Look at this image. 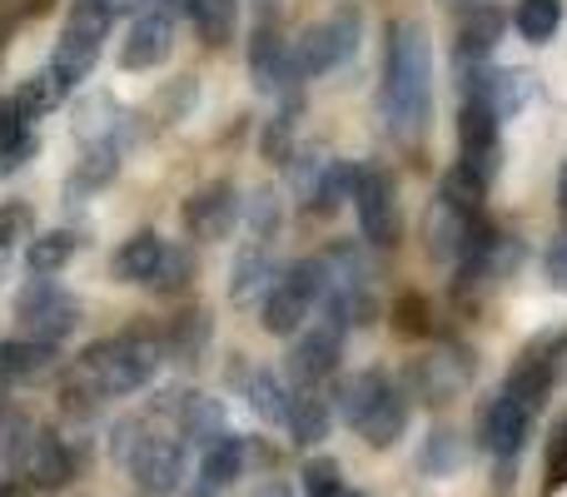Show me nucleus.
Returning <instances> with one entry per match:
<instances>
[{
	"label": "nucleus",
	"mask_w": 567,
	"mask_h": 497,
	"mask_svg": "<svg viewBox=\"0 0 567 497\" xmlns=\"http://www.w3.org/2000/svg\"><path fill=\"white\" fill-rule=\"evenodd\" d=\"M429 35L419 20H393L389 25V55H383V115L399 135H413L429 120Z\"/></svg>",
	"instance_id": "obj_1"
},
{
	"label": "nucleus",
	"mask_w": 567,
	"mask_h": 497,
	"mask_svg": "<svg viewBox=\"0 0 567 497\" xmlns=\"http://www.w3.org/2000/svg\"><path fill=\"white\" fill-rule=\"evenodd\" d=\"M159 359H165V343L155 333H120V339L90 343L80 359V379L95 393H135L140 383L155 379Z\"/></svg>",
	"instance_id": "obj_2"
},
{
	"label": "nucleus",
	"mask_w": 567,
	"mask_h": 497,
	"mask_svg": "<svg viewBox=\"0 0 567 497\" xmlns=\"http://www.w3.org/2000/svg\"><path fill=\"white\" fill-rule=\"evenodd\" d=\"M110 30V15L95 6V0H75L70 6V20L60 30V45H55V60H50V75H55L60 95L75 90L80 80L90 75V65L100 60V40Z\"/></svg>",
	"instance_id": "obj_3"
},
{
	"label": "nucleus",
	"mask_w": 567,
	"mask_h": 497,
	"mask_svg": "<svg viewBox=\"0 0 567 497\" xmlns=\"http://www.w3.org/2000/svg\"><path fill=\"white\" fill-rule=\"evenodd\" d=\"M16 313H20V329H25L30 343H50L55 349L60 339H70L80 323V309L70 293H60L50 279H30L16 299Z\"/></svg>",
	"instance_id": "obj_4"
},
{
	"label": "nucleus",
	"mask_w": 567,
	"mask_h": 497,
	"mask_svg": "<svg viewBox=\"0 0 567 497\" xmlns=\"http://www.w3.org/2000/svg\"><path fill=\"white\" fill-rule=\"evenodd\" d=\"M353 45H359V10H339L333 20L303 30L299 45H289L293 75H323V70L343 65L353 55Z\"/></svg>",
	"instance_id": "obj_5"
},
{
	"label": "nucleus",
	"mask_w": 567,
	"mask_h": 497,
	"mask_svg": "<svg viewBox=\"0 0 567 497\" xmlns=\"http://www.w3.org/2000/svg\"><path fill=\"white\" fill-rule=\"evenodd\" d=\"M353 205H359V225H363L369 245L393 249L403 239V209H399V195H393L389 169H359V179H353Z\"/></svg>",
	"instance_id": "obj_6"
},
{
	"label": "nucleus",
	"mask_w": 567,
	"mask_h": 497,
	"mask_svg": "<svg viewBox=\"0 0 567 497\" xmlns=\"http://www.w3.org/2000/svg\"><path fill=\"white\" fill-rule=\"evenodd\" d=\"M473 379V353L468 349H443L429 359L409 363V389L419 403H449L458 398V389Z\"/></svg>",
	"instance_id": "obj_7"
},
{
	"label": "nucleus",
	"mask_w": 567,
	"mask_h": 497,
	"mask_svg": "<svg viewBox=\"0 0 567 497\" xmlns=\"http://www.w3.org/2000/svg\"><path fill=\"white\" fill-rule=\"evenodd\" d=\"M125 468L135 473V483L145 493H175L179 478H185V448L169 438H150V433H140L135 448L125 453Z\"/></svg>",
	"instance_id": "obj_8"
},
{
	"label": "nucleus",
	"mask_w": 567,
	"mask_h": 497,
	"mask_svg": "<svg viewBox=\"0 0 567 497\" xmlns=\"http://www.w3.org/2000/svg\"><path fill=\"white\" fill-rule=\"evenodd\" d=\"M339 373V329L323 323V329H309L289 353V379L293 389H313V383L333 379Z\"/></svg>",
	"instance_id": "obj_9"
},
{
	"label": "nucleus",
	"mask_w": 567,
	"mask_h": 497,
	"mask_svg": "<svg viewBox=\"0 0 567 497\" xmlns=\"http://www.w3.org/2000/svg\"><path fill=\"white\" fill-rule=\"evenodd\" d=\"M528 423H533V413L523 408L518 398H508V393H498V398L483 408V423H478V433H483V448L488 453H498V458H518V448H523V438H528Z\"/></svg>",
	"instance_id": "obj_10"
},
{
	"label": "nucleus",
	"mask_w": 567,
	"mask_h": 497,
	"mask_svg": "<svg viewBox=\"0 0 567 497\" xmlns=\"http://www.w3.org/2000/svg\"><path fill=\"white\" fill-rule=\"evenodd\" d=\"M239 219V199L235 185H205L195 199L185 205V225L195 239H225Z\"/></svg>",
	"instance_id": "obj_11"
},
{
	"label": "nucleus",
	"mask_w": 567,
	"mask_h": 497,
	"mask_svg": "<svg viewBox=\"0 0 567 497\" xmlns=\"http://www.w3.org/2000/svg\"><path fill=\"white\" fill-rule=\"evenodd\" d=\"M169 50H175V25H169V15H140L135 30H130V40H125V50H120V65L150 70V65H159Z\"/></svg>",
	"instance_id": "obj_12"
},
{
	"label": "nucleus",
	"mask_w": 567,
	"mask_h": 497,
	"mask_svg": "<svg viewBox=\"0 0 567 497\" xmlns=\"http://www.w3.org/2000/svg\"><path fill=\"white\" fill-rule=\"evenodd\" d=\"M249 75H255V85L265 90V95H279V90H289V80H293L289 45H284L269 25L255 30V45H249Z\"/></svg>",
	"instance_id": "obj_13"
},
{
	"label": "nucleus",
	"mask_w": 567,
	"mask_h": 497,
	"mask_svg": "<svg viewBox=\"0 0 567 497\" xmlns=\"http://www.w3.org/2000/svg\"><path fill=\"white\" fill-rule=\"evenodd\" d=\"M538 95V80L528 70H483V85H478V100L493 110L498 120L518 115L528 100Z\"/></svg>",
	"instance_id": "obj_14"
},
{
	"label": "nucleus",
	"mask_w": 567,
	"mask_h": 497,
	"mask_svg": "<svg viewBox=\"0 0 567 497\" xmlns=\"http://www.w3.org/2000/svg\"><path fill=\"white\" fill-rule=\"evenodd\" d=\"M25 473L40 483V488H65V483L75 478V458H70V448L55 438V433H35L25 448Z\"/></svg>",
	"instance_id": "obj_15"
},
{
	"label": "nucleus",
	"mask_w": 567,
	"mask_h": 497,
	"mask_svg": "<svg viewBox=\"0 0 567 497\" xmlns=\"http://www.w3.org/2000/svg\"><path fill=\"white\" fill-rule=\"evenodd\" d=\"M403 428H409V403H403V393H393V389H383L379 403L359 418V433L369 448H393V443L403 438Z\"/></svg>",
	"instance_id": "obj_16"
},
{
	"label": "nucleus",
	"mask_w": 567,
	"mask_h": 497,
	"mask_svg": "<svg viewBox=\"0 0 567 497\" xmlns=\"http://www.w3.org/2000/svg\"><path fill=\"white\" fill-rule=\"evenodd\" d=\"M50 369H55V349H50V343H30V339L0 343V389H10V383H30Z\"/></svg>",
	"instance_id": "obj_17"
},
{
	"label": "nucleus",
	"mask_w": 567,
	"mask_h": 497,
	"mask_svg": "<svg viewBox=\"0 0 567 497\" xmlns=\"http://www.w3.org/2000/svg\"><path fill=\"white\" fill-rule=\"evenodd\" d=\"M503 25H508V20H503L498 6L463 10V20H458V50H453V55H458V60H483L503 40Z\"/></svg>",
	"instance_id": "obj_18"
},
{
	"label": "nucleus",
	"mask_w": 567,
	"mask_h": 497,
	"mask_svg": "<svg viewBox=\"0 0 567 497\" xmlns=\"http://www.w3.org/2000/svg\"><path fill=\"white\" fill-rule=\"evenodd\" d=\"M159 259H165V245H159L155 229H140L135 239H125L115 253V279L120 283H150L159 269Z\"/></svg>",
	"instance_id": "obj_19"
},
{
	"label": "nucleus",
	"mask_w": 567,
	"mask_h": 497,
	"mask_svg": "<svg viewBox=\"0 0 567 497\" xmlns=\"http://www.w3.org/2000/svg\"><path fill=\"white\" fill-rule=\"evenodd\" d=\"M125 120L130 115L110 95H90V100H80L75 105V135H80V145H110Z\"/></svg>",
	"instance_id": "obj_20"
},
{
	"label": "nucleus",
	"mask_w": 567,
	"mask_h": 497,
	"mask_svg": "<svg viewBox=\"0 0 567 497\" xmlns=\"http://www.w3.org/2000/svg\"><path fill=\"white\" fill-rule=\"evenodd\" d=\"M239 468H245V443L239 438H219L205 448V463H199V493H219L229 488V483L239 478Z\"/></svg>",
	"instance_id": "obj_21"
},
{
	"label": "nucleus",
	"mask_w": 567,
	"mask_h": 497,
	"mask_svg": "<svg viewBox=\"0 0 567 497\" xmlns=\"http://www.w3.org/2000/svg\"><path fill=\"white\" fill-rule=\"evenodd\" d=\"M265 329L269 333H279V339H289V333H299L303 329V319H309V299L303 293H293L289 283H275V289L265 293Z\"/></svg>",
	"instance_id": "obj_22"
},
{
	"label": "nucleus",
	"mask_w": 567,
	"mask_h": 497,
	"mask_svg": "<svg viewBox=\"0 0 567 497\" xmlns=\"http://www.w3.org/2000/svg\"><path fill=\"white\" fill-rule=\"evenodd\" d=\"M269 289H275V259H269L259 245H249L235 263V283H229V293H235V303H255V293H269Z\"/></svg>",
	"instance_id": "obj_23"
},
{
	"label": "nucleus",
	"mask_w": 567,
	"mask_h": 497,
	"mask_svg": "<svg viewBox=\"0 0 567 497\" xmlns=\"http://www.w3.org/2000/svg\"><path fill=\"white\" fill-rule=\"evenodd\" d=\"M284 423H289L293 443L313 448V443L329 438L333 413H329V403H323V398H313V393H299V398H289V418H284Z\"/></svg>",
	"instance_id": "obj_24"
},
{
	"label": "nucleus",
	"mask_w": 567,
	"mask_h": 497,
	"mask_svg": "<svg viewBox=\"0 0 567 497\" xmlns=\"http://www.w3.org/2000/svg\"><path fill=\"white\" fill-rule=\"evenodd\" d=\"M353 179H359V165H349V159H329L323 175H319V185H313V195H309V209L313 215H333L343 199H353Z\"/></svg>",
	"instance_id": "obj_25"
},
{
	"label": "nucleus",
	"mask_w": 567,
	"mask_h": 497,
	"mask_svg": "<svg viewBox=\"0 0 567 497\" xmlns=\"http://www.w3.org/2000/svg\"><path fill=\"white\" fill-rule=\"evenodd\" d=\"M383 389H389V379H383V373H373V369L369 373H349V379L339 383V418L359 428V418L373 408V403H379Z\"/></svg>",
	"instance_id": "obj_26"
},
{
	"label": "nucleus",
	"mask_w": 567,
	"mask_h": 497,
	"mask_svg": "<svg viewBox=\"0 0 567 497\" xmlns=\"http://www.w3.org/2000/svg\"><path fill=\"white\" fill-rule=\"evenodd\" d=\"M463 458H468V448H463V438L453 428H433L429 443H423L419 453V468L429 473V478H449V473L463 468Z\"/></svg>",
	"instance_id": "obj_27"
},
{
	"label": "nucleus",
	"mask_w": 567,
	"mask_h": 497,
	"mask_svg": "<svg viewBox=\"0 0 567 497\" xmlns=\"http://www.w3.org/2000/svg\"><path fill=\"white\" fill-rule=\"evenodd\" d=\"M463 235H468V215H458L453 205L439 199V209L429 219V249L439 259H463Z\"/></svg>",
	"instance_id": "obj_28"
},
{
	"label": "nucleus",
	"mask_w": 567,
	"mask_h": 497,
	"mask_svg": "<svg viewBox=\"0 0 567 497\" xmlns=\"http://www.w3.org/2000/svg\"><path fill=\"white\" fill-rule=\"evenodd\" d=\"M458 145H463V155H468V149L498 145V115H493L483 100H463V110H458Z\"/></svg>",
	"instance_id": "obj_29"
},
{
	"label": "nucleus",
	"mask_w": 567,
	"mask_h": 497,
	"mask_svg": "<svg viewBox=\"0 0 567 497\" xmlns=\"http://www.w3.org/2000/svg\"><path fill=\"white\" fill-rule=\"evenodd\" d=\"M189 15H195L199 35L205 45H225L235 35V15H239V0H189Z\"/></svg>",
	"instance_id": "obj_30"
},
{
	"label": "nucleus",
	"mask_w": 567,
	"mask_h": 497,
	"mask_svg": "<svg viewBox=\"0 0 567 497\" xmlns=\"http://www.w3.org/2000/svg\"><path fill=\"white\" fill-rule=\"evenodd\" d=\"M483 195H488V179H478L468 165H463V159L449 169V175H443V195L439 199H443V205H453L458 215H478Z\"/></svg>",
	"instance_id": "obj_31"
},
{
	"label": "nucleus",
	"mask_w": 567,
	"mask_h": 497,
	"mask_svg": "<svg viewBox=\"0 0 567 497\" xmlns=\"http://www.w3.org/2000/svg\"><path fill=\"white\" fill-rule=\"evenodd\" d=\"M558 25H563V0H523L518 6V35L533 40V45L553 40Z\"/></svg>",
	"instance_id": "obj_32"
},
{
	"label": "nucleus",
	"mask_w": 567,
	"mask_h": 497,
	"mask_svg": "<svg viewBox=\"0 0 567 497\" xmlns=\"http://www.w3.org/2000/svg\"><path fill=\"white\" fill-rule=\"evenodd\" d=\"M70 253H75V239L65 235V229H55V235H35L25 249V263L30 273H60L70 263Z\"/></svg>",
	"instance_id": "obj_33"
},
{
	"label": "nucleus",
	"mask_w": 567,
	"mask_h": 497,
	"mask_svg": "<svg viewBox=\"0 0 567 497\" xmlns=\"http://www.w3.org/2000/svg\"><path fill=\"white\" fill-rule=\"evenodd\" d=\"M10 105L20 110L25 120H35V115H50V110L60 105V85H55V75H30V80H20V90L10 95Z\"/></svg>",
	"instance_id": "obj_34"
},
{
	"label": "nucleus",
	"mask_w": 567,
	"mask_h": 497,
	"mask_svg": "<svg viewBox=\"0 0 567 497\" xmlns=\"http://www.w3.org/2000/svg\"><path fill=\"white\" fill-rule=\"evenodd\" d=\"M249 408H255L265 423H284V418H289V393H284V383L275 379V373L259 369L255 379H249Z\"/></svg>",
	"instance_id": "obj_35"
},
{
	"label": "nucleus",
	"mask_w": 567,
	"mask_h": 497,
	"mask_svg": "<svg viewBox=\"0 0 567 497\" xmlns=\"http://www.w3.org/2000/svg\"><path fill=\"white\" fill-rule=\"evenodd\" d=\"M205 339H209V319L205 313H185V319H175V329H169V353H175L179 363H195Z\"/></svg>",
	"instance_id": "obj_36"
},
{
	"label": "nucleus",
	"mask_w": 567,
	"mask_h": 497,
	"mask_svg": "<svg viewBox=\"0 0 567 497\" xmlns=\"http://www.w3.org/2000/svg\"><path fill=\"white\" fill-rule=\"evenodd\" d=\"M393 329L403 333V339H423V333H433V309L423 293H399V303H393Z\"/></svg>",
	"instance_id": "obj_37"
},
{
	"label": "nucleus",
	"mask_w": 567,
	"mask_h": 497,
	"mask_svg": "<svg viewBox=\"0 0 567 497\" xmlns=\"http://www.w3.org/2000/svg\"><path fill=\"white\" fill-rule=\"evenodd\" d=\"M195 95H199V85L189 75L169 80V85L155 95V120H185L189 110H195Z\"/></svg>",
	"instance_id": "obj_38"
},
{
	"label": "nucleus",
	"mask_w": 567,
	"mask_h": 497,
	"mask_svg": "<svg viewBox=\"0 0 567 497\" xmlns=\"http://www.w3.org/2000/svg\"><path fill=\"white\" fill-rule=\"evenodd\" d=\"M30 155H35V135L25 130V120L0 130V175H16V169L25 165Z\"/></svg>",
	"instance_id": "obj_39"
},
{
	"label": "nucleus",
	"mask_w": 567,
	"mask_h": 497,
	"mask_svg": "<svg viewBox=\"0 0 567 497\" xmlns=\"http://www.w3.org/2000/svg\"><path fill=\"white\" fill-rule=\"evenodd\" d=\"M299 483H303V493L309 497H333L343 488V473H339V463L333 458H309L299 468Z\"/></svg>",
	"instance_id": "obj_40"
},
{
	"label": "nucleus",
	"mask_w": 567,
	"mask_h": 497,
	"mask_svg": "<svg viewBox=\"0 0 567 497\" xmlns=\"http://www.w3.org/2000/svg\"><path fill=\"white\" fill-rule=\"evenodd\" d=\"M120 169L115 145H85V165H80V185H110Z\"/></svg>",
	"instance_id": "obj_41"
},
{
	"label": "nucleus",
	"mask_w": 567,
	"mask_h": 497,
	"mask_svg": "<svg viewBox=\"0 0 567 497\" xmlns=\"http://www.w3.org/2000/svg\"><path fill=\"white\" fill-rule=\"evenodd\" d=\"M30 225H35L30 205H20V199L0 205V249H10V245H20V239H30Z\"/></svg>",
	"instance_id": "obj_42"
},
{
	"label": "nucleus",
	"mask_w": 567,
	"mask_h": 497,
	"mask_svg": "<svg viewBox=\"0 0 567 497\" xmlns=\"http://www.w3.org/2000/svg\"><path fill=\"white\" fill-rule=\"evenodd\" d=\"M189 273H195V259H189V253H165L150 283H159L165 293H175V289H185L189 283Z\"/></svg>",
	"instance_id": "obj_43"
},
{
	"label": "nucleus",
	"mask_w": 567,
	"mask_h": 497,
	"mask_svg": "<svg viewBox=\"0 0 567 497\" xmlns=\"http://www.w3.org/2000/svg\"><path fill=\"white\" fill-rule=\"evenodd\" d=\"M249 229H255V239H269L279 229V199L269 195V189H259V195L249 199Z\"/></svg>",
	"instance_id": "obj_44"
},
{
	"label": "nucleus",
	"mask_w": 567,
	"mask_h": 497,
	"mask_svg": "<svg viewBox=\"0 0 567 497\" xmlns=\"http://www.w3.org/2000/svg\"><path fill=\"white\" fill-rule=\"evenodd\" d=\"M563 483H567V418L558 423V433L548 443V488H563Z\"/></svg>",
	"instance_id": "obj_45"
},
{
	"label": "nucleus",
	"mask_w": 567,
	"mask_h": 497,
	"mask_svg": "<svg viewBox=\"0 0 567 497\" xmlns=\"http://www.w3.org/2000/svg\"><path fill=\"white\" fill-rule=\"evenodd\" d=\"M265 155L269 159H289V120H269L265 125Z\"/></svg>",
	"instance_id": "obj_46"
},
{
	"label": "nucleus",
	"mask_w": 567,
	"mask_h": 497,
	"mask_svg": "<svg viewBox=\"0 0 567 497\" xmlns=\"http://www.w3.org/2000/svg\"><path fill=\"white\" fill-rule=\"evenodd\" d=\"M548 279H553V289H567V235H558L548 245Z\"/></svg>",
	"instance_id": "obj_47"
},
{
	"label": "nucleus",
	"mask_w": 567,
	"mask_h": 497,
	"mask_svg": "<svg viewBox=\"0 0 567 497\" xmlns=\"http://www.w3.org/2000/svg\"><path fill=\"white\" fill-rule=\"evenodd\" d=\"M50 0H0V15L16 20V15H45Z\"/></svg>",
	"instance_id": "obj_48"
},
{
	"label": "nucleus",
	"mask_w": 567,
	"mask_h": 497,
	"mask_svg": "<svg viewBox=\"0 0 567 497\" xmlns=\"http://www.w3.org/2000/svg\"><path fill=\"white\" fill-rule=\"evenodd\" d=\"M100 10H105V15H120V10H135L140 0H95Z\"/></svg>",
	"instance_id": "obj_49"
},
{
	"label": "nucleus",
	"mask_w": 567,
	"mask_h": 497,
	"mask_svg": "<svg viewBox=\"0 0 567 497\" xmlns=\"http://www.w3.org/2000/svg\"><path fill=\"white\" fill-rule=\"evenodd\" d=\"M558 209L567 215V165H563V175H558Z\"/></svg>",
	"instance_id": "obj_50"
},
{
	"label": "nucleus",
	"mask_w": 567,
	"mask_h": 497,
	"mask_svg": "<svg viewBox=\"0 0 567 497\" xmlns=\"http://www.w3.org/2000/svg\"><path fill=\"white\" fill-rule=\"evenodd\" d=\"M439 6H449V10H473V6H483V0H439Z\"/></svg>",
	"instance_id": "obj_51"
},
{
	"label": "nucleus",
	"mask_w": 567,
	"mask_h": 497,
	"mask_svg": "<svg viewBox=\"0 0 567 497\" xmlns=\"http://www.w3.org/2000/svg\"><path fill=\"white\" fill-rule=\"evenodd\" d=\"M259 497H293L289 488H284V483H269V488L265 493H259Z\"/></svg>",
	"instance_id": "obj_52"
},
{
	"label": "nucleus",
	"mask_w": 567,
	"mask_h": 497,
	"mask_svg": "<svg viewBox=\"0 0 567 497\" xmlns=\"http://www.w3.org/2000/svg\"><path fill=\"white\" fill-rule=\"evenodd\" d=\"M6 269H10V249H0V279H6Z\"/></svg>",
	"instance_id": "obj_53"
},
{
	"label": "nucleus",
	"mask_w": 567,
	"mask_h": 497,
	"mask_svg": "<svg viewBox=\"0 0 567 497\" xmlns=\"http://www.w3.org/2000/svg\"><path fill=\"white\" fill-rule=\"evenodd\" d=\"M333 497H363V493H353V488H339V493H333Z\"/></svg>",
	"instance_id": "obj_54"
},
{
	"label": "nucleus",
	"mask_w": 567,
	"mask_h": 497,
	"mask_svg": "<svg viewBox=\"0 0 567 497\" xmlns=\"http://www.w3.org/2000/svg\"><path fill=\"white\" fill-rule=\"evenodd\" d=\"M169 6H185V10H189V0H169Z\"/></svg>",
	"instance_id": "obj_55"
},
{
	"label": "nucleus",
	"mask_w": 567,
	"mask_h": 497,
	"mask_svg": "<svg viewBox=\"0 0 567 497\" xmlns=\"http://www.w3.org/2000/svg\"><path fill=\"white\" fill-rule=\"evenodd\" d=\"M265 6H275V0H265Z\"/></svg>",
	"instance_id": "obj_56"
}]
</instances>
